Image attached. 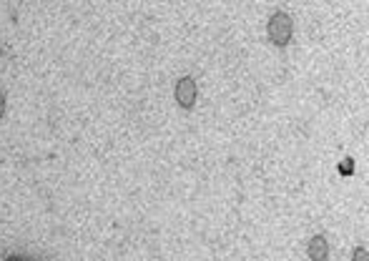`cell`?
I'll list each match as a JSON object with an SVG mask.
<instances>
[{
  "label": "cell",
  "mask_w": 369,
  "mask_h": 261,
  "mask_svg": "<svg viewBox=\"0 0 369 261\" xmlns=\"http://www.w3.org/2000/svg\"><path fill=\"white\" fill-rule=\"evenodd\" d=\"M292 35H294V20H292V15L287 11H277L269 18V23H266V38H269V43H274L277 48H284L289 46Z\"/></svg>",
  "instance_id": "cell-1"
},
{
  "label": "cell",
  "mask_w": 369,
  "mask_h": 261,
  "mask_svg": "<svg viewBox=\"0 0 369 261\" xmlns=\"http://www.w3.org/2000/svg\"><path fill=\"white\" fill-rule=\"evenodd\" d=\"M173 98L184 110H191L199 101V86L194 76H184L176 81V91H173Z\"/></svg>",
  "instance_id": "cell-2"
},
{
  "label": "cell",
  "mask_w": 369,
  "mask_h": 261,
  "mask_svg": "<svg viewBox=\"0 0 369 261\" xmlns=\"http://www.w3.org/2000/svg\"><path fill=\"white\" fill-rule=\"evenodd\" d=\"M306 254L312 261H327L329 259V241L327 236L317 234V236L309 238V244H306Z\"/></svg>",
  "instance_id": "cell-3"
},
{
  "label": "cell",
  "mask_w": 369,
  "mask_h": 261,
  "mask_svg": "<svg viewBox=\"0 0 369 261\" xmlns=\"http://www.w3.org/2000/svg\"><path fill=\"white\" fill-rule=\"evenodd\" d=\"M352 261H369V254H367V249H364V246H357V249H354V256H352Z\"/></svg>",
  "instance_id": "cell-4"
},
{
  "label": "cell",
  "mask_w": 369,
  "mask_h": 261,
  "mask_svg": "<svg viewBox=\"0 0 369 261\" xmlns=\"http://www.w3.org/2000/svg\"><path fill=\"white\" fill-rule=\"evenodd\" d=\"M3 116H6V93L0 91V121H3Z\"/></svg>",
  "instance_id": "cell-5"
},
{
  "label": "cell",
  "mask_w": 369,
  "mask_h": 261,
  "mask_svg": "<svg viewBox=\"0 0 369 261\" xmlns=\"http://www.w3.org/2000/svg\"><path fill=\"white\" fill-rule=\"evenodd\" d=\"M6 261H23V259H18V256H11V259H6Z\"/></svg>",
  "instance_id": "cell-6"
}]
</instances>
